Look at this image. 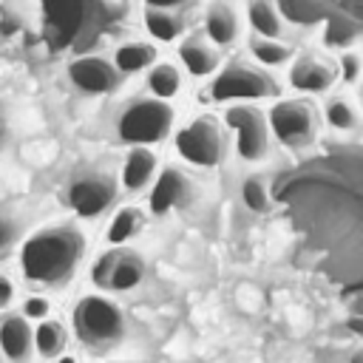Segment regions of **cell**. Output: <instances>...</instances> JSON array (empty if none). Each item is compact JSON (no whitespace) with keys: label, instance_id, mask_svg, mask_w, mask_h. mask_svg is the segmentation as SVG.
Masks as SVG:
<instances>
[{"label":"cell","instance_id":"cell-16","mask_svg":"<svg viewBox=\"0 0 363 363\" xmlns=\"http://www.w3.org/2000/svg\"><path fill=\"white\" fill-rule=\"evenodd\" d=\"M179 60L184 65V71L196 79H204V77H213L218 68H221V57H218V48H213L210 43L199 40V37H190V40H182L179 45Z\"/></svg>","mask_w":363,"mask_h":363},{"label":"cell","instance_id":"cell-27","mask_svg":"<svg viewBox=\"0 0 363 363\" xmlns=\"http://www.w3.org/2000/svg\"><path fill=\"white\" fill-rule=\"evenodd\" d=\"M275 6L281 11V17H295V23H301V26H312V20L318 14L312 0H278Z\"/></svg>","mask_w":363,"mask_h":363},{"label":"cell","instance_id":"cell-17","mask_svg":"<svg viewBox=\"0 0 363 363\" xmlns=\"http://www.w3.org/2000/svg\"><path fill=\"white\" fill-rule=\"evenodd\" d=\"M145 272H147L145 258L139 252L122 247L119 255H116V261H113V269H111V278H108L105 292H130V289H136L145 281Z\"/></svg>","mask_w":363,"mask_h":363},{"label":"cell","instance_id":"cell-22","mask_svg":"<svg viewBox=\"0 0 363 363\" xmlns=\"http://www.w3.org/2000/svg\"><path fill=\"white\" fill-rule=\"evenodd\" d=\"M145 85L150 91L153 99H173L179 91H182V71L173 65V62H153L147 71H145Z\"/></svg>","mask_w":363,"mask_h":363},{"label":"cell","instance_id":"cell-21","mask_svg":"<svg viewBox=\"0 0 363 363\" xmlns=\"http://www.w3.org/2000/svg\"><path fill=\"white\" fill-rule=\"evenodd\" d=\"M142 23H145V31L156 43H176L184 34V20L176 11H167V9H147L145 6Z\"/></svg>","mask_w":363,"mask_h":363},{"label":"cell","instance_id":"cell-31","mask_svg":"<svg viewBox=\"0 0 363 363\" xmlns=\"http://www.w3.org/2000/svg\"><path fill=\"white\" fill-rule=\"evenodd\" d=\"M11 301H14V284L9 275L0 272V309H6Z\"/></svg>","mask_w":363,"mask_h":363},{"label":"cell","instance_id":"cell-28","mask_svg":"<svg viewBox=\"0 0 363 363\" xmlns=\"http://www.w3.org/2000/svg\"><path fill=\"white\" fill-rule=\"evenodd\" d=\"M17 235H20L17 218L9 213V207H0V261L9 258V252H11L14 244H17Z\"/></svg>","mask_w":363,"mask_h":363},{"label":"cell","instance_id":"cell-11","mask_svg":"<svg viewBox=\"0 0 363 363\" xmlns=\"http://www.w3.org/2000/svg\"><path fill=\"white\" fill-rule=\"evenodd\" d=\"M190 196V179L179 167H162L147 187V210L153 216H167L182 207Z\"/></svg>","mask_w":363,"mask_h":363},{"label":"cell","instance_id":"cell-24","mask_svg":"<svg viewBox=\"0 0 363 363\" xmlns=\"http://www.w3.org/2000/svg\"><path fill=\"white\" fill-rule=\"evenodd\" d=\"M323 122L337 133H354L360 128V113L346 96H329L323 105Z\"/></svg>","mask_w":363,"mask_h":363},{"label":"cell","instance_id":"cell-23","mask_svg":"<svg viewBox=\"0 0 363 363\" xmlns=\"http://www.w3.org/2000/svg\"><path fill=\"white\" fill-rule=\"evenodd\" d=\"M142 230V210L133 207V204H125L113 213V218L108 221L105 227V244L108 247H122L128 244L136 233Z\"/></svg>","mask_w":363,"mask_h":363},{"label":"cell","instance_id":"cell-12","mask_svg":"<svg viewBox=\"0 0 363 363\" xmlns=\"http://www.w3.org/2000/svg\"><path fill=\"white\" fill-rule=\"evenodd\" d=\"M156 173H159V156L150 147H130L125 162H122L119 182L128 193H142L150 187Z\"/></svg>","mask_w":363,"mask_h":363},{"label":"cell","instance_id":"cell-32","mask_svg":"<svg viewBox=\"0 0 363 363\" xmlns=\"http://www.w3.org/2000/svg\"><path fill=\"white\" fill-rule=\"evenodd\" d=\"M187 0H145L147 9H167V11H176L179 6H184Z\"/></svg>","mask_w":363,"mask_h":363},{"label":"cell","instance_id":"cell-14","mask_svg":"<svg viewBox=\"0 0 363 363\" xmlns=\"http://www.w3.org/2000/svg\"><path fill=\"white\" fill-rule=\"evenodd\" d=\"M113 68L119 71V77H133V74H145L153 62H159V48L147 40H125L113 48Z\"/></svg>","mask_w":363,"mask_h":363},{"label":"cell","instance_id":"cell-19","mask_svg":"<svg viewBox=\"0 0 363 363\" xmlns=\"http://www.w3.org/2000/svg\"><path fill=\"white\" fill-rule=\"evenodd\" d=\"M247 17H250L255 37H267V40H284L286 37V20L281 17L275 0H255L247 9Z\"/></svg>","mask_w":363,"mask_h":363},{"label":"cell","instance_id":"cell-15","mask_svg":"<svg viewBox=\"0 0 363 363\" xmlns=\"http://www.w3.org/2000/svg\"><path fill=\"white\" fill-rule=\"evenodd\" d=\"M238 14L230 3H213L204 14V34H207V43L213 48H224V45H233L238 40Z\"/></svg>","mask_w":363,"mask_h":363},{"label":"cell","instance_id":"cell-6","mask_svg":"<svg viewBox=\"0 0 363 363\" xmlns=\"http://www.w3.org/2000/svg\"><path fill=\"white\" fill-rule=\"evenodd\" d=\"M173 145L176 153L196 167H216L227 156V136L210 116H199L182 125L173 136Z\"/></svg>","mask_w":363,"mask_h":363},{"label":"cell","instance_id":"cell-20","mask_svg":"<svg viewBox=\"0 0 363 363\" xmlns=\"http://www.w3.org/2000/svg\"><path fill=\"white\" fill-rule=\"evenodd\" d=\"M252 60L258 68L272 71V68H284L289 65V60L295 57V48L286 40H267V37H250L247 43Z\"/></svg>","mask_w":363,"mask_h":363},{"label":"cell","instance_id":"cell-9","mask_svg":"<svg viewBox=\"0 0 363 363\" xmlns=\"http://www.w3.org/2000/svg\"><path fill=\"white\" fill-rule=\"evenodd\" d=\"M68 82L85 96H105L119 88L122 77L111 60L85 54V57H77L68 62Z\"/></svg>","mask_w":363,"mask_h":363},{"label":"cell","instance_id":"cell-10","mask_svg":"<svg viewBox=\"0 0 363 363\" xmlns=\"http://www.w3.org/2000/svg\"><path fill=\"white\" fill-rule=\"evenodd\" d=\"M286 79L301 94H323V91H329L335 85L337 68L323 54H301V57L289 60Z\"/></svg>","mask_w":363,"mask_h":363},{"label":"cell","instance_id":"cell-26","mask_svg":"<svg viewBox=\"0 0 363 363\" xmlns=\"http://www.w3.org/2000/svg\"><path fill=\"white\" fill-rule=\"evenodd\" d=\"M17 315L26 318L28 323H40V320H45V318L51 315V301H48V295H43V292H31V295H26V298H23V306H20Z\"/></svg>","mask_w":363,"mask_h":363},{"label":"cell","instance_id":"cell-3","mask_svg":"<svg viewBox=\"0 0 363 363\" xmlns=\"http://www.w3.org/2000/svg\"><path fill=\"white\" fill-rule=\"evenodd\" d=\"M74 335L85 349L94 352L119 346L125 337V315L113 301L102 295H85L74 306Z\"/></svg>","mask_w":363,"mask_h":363},{"label":"cell","instance_id":"cell-7","mask_svg":"<svg viewBox=\"0 0 363 363\" xmlns=\"http://www.w3.org/2000/svg\"><path fill=\"white\" fill-rule=\"evenodd\" d=\"M224 125L233 130L235 153L244 162H261L269 153V125L267 113L252 102H233L224 111Z\"/></svg>","mask_w":363,"mask_h":363},{"label":"cell","instance_id":"cell-8","mask_svg":"<svg viewBox=\"0 0 363 363\" xmlns=\"http://www.w3.org/2000/svg\"><path fill=\"white\" fill-rule=\"evenodd\" d=\"M113 201H116V179L111 176L91 173L71 182L68 187V204L79 218H99L113 207Z\"/></svg>","mask_w":363,"mask_h":363},{"label":"cell","instance_id":"cell-30","mask_svg":"<svg viewBox=\"0 0 363 363\" xmlns=\"http://www.w3.org/2000/svg\"><path fill=\"white\" fill-rule=\"evenodd\" d=\"M119 250H122V247H108V250L94 261V267H91V281H94V286L102 289V292H105V286H108V278H111V269H113V261H116Z\"/></svg>","mask_w":363,"mask_h":363},{"label":"cell","instance_id":"cell-33","mask_svg":"<svg viewBox=\"0 0 363 363\" xmlns=\"http://www.w3.org/2000/svg\"><path fill=\"white\" fill-rule=\"evenodd\" d=\"M57 363H79V360H77L74 354H65V352H62V354L57 357Z\"/></svg>","mask_w":363,"mask_h":363},{"label":"cell","instance_id":"cell-4","mask_svg":"<svg viewBox=\"0 0 363 363\" xmlns=\"http://www.w3.org/2000/svg\"><path fill=\"white\" fill-rule=\"evenodd\" d=\"M173 130V108L153 96L128 102L116 119V136L128 147H150L167 139Z\"/></svg>","mask_w":363,"mask_h":363},{"label":"cell","instance_id":"cell-29","mask_svg":"<svg viewBox=\"0 0 363 363\" xmlns=\"http://www.w3.org/2000/svg\"><path fill=\"white\" fill-rule=\"evenodd\" d=\"M335 68H337V79H343L346 85H357V79H360V74H363V60H360L357 51L349 48V51H343V54L337 57Z\"/></svg>","mask_w":363,"mask_h":363},{"label":"cell","instance_id":"cell-25","mask_svg":"<svg viewBox=\"0 0 363 363\" xmlns=\"http://www.w3.org/2000/svg\"><path fill=\"white\" fill-rule=\"evenodd\" d=\"M238 193H241V204L250 213L264 216V213L272 210V193H269V184H267L264 176H244Z\"/></svg>","mask_w":363,"mask_h":363},{"label":"cell","instance_id":"cell-5","mask_svg":"<svg viewBox=\"0 0 363 363\" xmlns=\"http://www.w3.org/2000/svg\"><path fill=\"white\" fill-rule=\"evenodd\" d=\"M281 94L278 79L272 71L258 68L255 62H227L210 79V99L213 102H255L272 99Z\"/></svg>","mask_w":363,"mask_h":363},{"label":"cell","instance_id":"cell-34","mask_svg":"<svg viewBox=\"0 0 363 363\" xmlns=\"http://www.w3.org/2000/svg\"><path fill=\"white\" fill-rule=\"evenodd\" d=\"M360 360H363V354H360V352H354V357H352V363H360Z\"/></svg>","mask_w":363,"mask_h":363},{"label":"cell","instance_id":"cell-1","mask_svg":"<svg viewBox=\"0 0 363 363\" xmlns=\"http://www.w3.org/2000/svg\"><path fill=\"white\" fill-rule=\"evenodd\" d=\"M85 255V238L71 224L37 230L20 247V269L31 284L62 286L74 278Z\"/></svg>","mask_w":363,"mask_h":363},{"label":"cell","instance_id":"cell-2","mask_svg":"<svg viewBox=\"0 0 363 363\" xmlns=\"http://www.w3.org/2000/svg\"><path fill=\"white\" fill-rule=\"evenodd\" d=\"M267 113L269 136L286 150H306L320 136V111L303 96L278 99Z\"/></svg>","mask_w":363,"mask_h":363},{"label":"cell","instance_id":"cell-18","mask_svg":"<svg viewBox=\"0 0 363 363\" xmlns=\"http://www.w3.org/2000/svg\"><path fill=\"white\" fill-rule=\"evenodd\" d=\"M31 346L43 360H57L68 346V332L60 320H40L31 326Z\"/></svg>","mask_w":363,"mask_h":363},{"label":"cell","instance_id":"cell-13","mask_svg":"<svg viewBox=\"0 0 363 363\" xmlns=\"http://www.w3.org/2000/svg\"><path fill=\"white\" fill-rule=\"evenodd\" d=\"M0 354L9 363H28L34 354L31 323L20 315H6L0 320Z\"/></svg>","mask_w":363,"mask_h":363}]
</instances>
